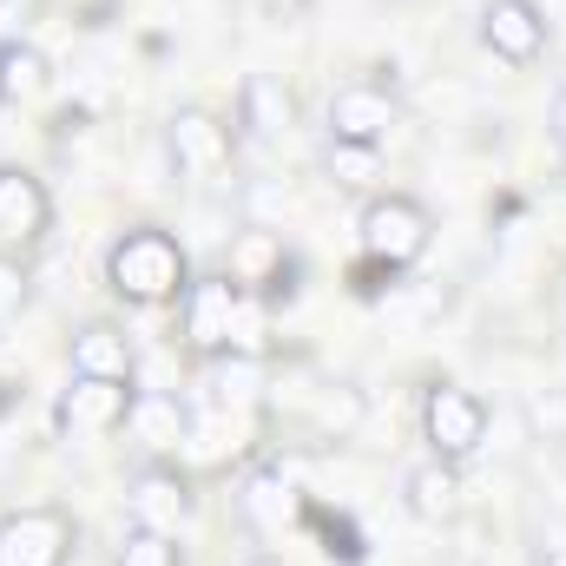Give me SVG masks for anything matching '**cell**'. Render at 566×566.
<instances>
[{
  "instance_id": "cell-4",
  "label": "cell",
  "mask_w": 566,
  "mask_h": 566,
  "mask_svg": "<svg viewBox=\"0 0 566 566\" xmlns=\"http://www.w3.org/2000/svg\"><path fill=\"white\" fill-rule=\"evenodd\" d=\"M422 441H428V454H441L454 468L474 461L481 441H488V402L474 389H461V382H434L422 396Z\"/></svg>"
},
{
  "instance_id": "cell-21",
  "label": "cell",
  "mask_w": 566,
  "mask_h": 566,
  "mask_svg": "<svg viewBox=\"0 0 566 566\" xmlns=\"http://www.w3.org/2000/svg\"><path fill=\"white\" fill-rule=\"evenodd\" d=\"M323 165H329V178H336L343 191H369V178H376L382 151H376V145H336V139H329Z\"/></svg>"
},
{
  "instance_id": "cell-14",
  "label": "cell",
  "mask_w": 566,
  "mask_h": 566,
  "mask_svg": "<svg viewBox=\"0 0 566 566\" xmlns=\"http://www.w3.org/2000/svg\"><path fill=\"white\" fill-rule=\"evenodd\" d=\"M66 363H73V376L133 382V369H139V349H133V336H126L119 323L93 316V323H80V329H73V343H66Z\"/></svg>"
},
{
  "instance_id": "cell-15",
  "label": "cell",
  "mask_w": 566,
  "mask_h": 566,
  "mask_svg": "<svg viewBox=\"0 0 566 566\" xmlns=\"http://www.w3.org/2000/svg\"><path fill=\"white\" fill-rule=\"evenodd\" d=\"M402 507H409L422 527H448V521L461 514V468L441 461V454L416 461V468L402 474Z\"/></svg>"
},
{
  "instance_id": "cell-16",
  "label": "cell",
  "mask_w": 566,
  "mask_h": 566,
  "mask_svg": "<svg viewBox=\"0 0 566 566\" xmlns=\"http://www.w3.org/2000/svg\"><path fill=\"white\" fill-rule=\"evenodd\" d=\"M238 126L264 145L290 139V126H296V93L283 86L277 73H251L244 93H238Z\"/></svg>"
},
{
  "instance_id": "cell-18",
  "label": "cell",
  "mask_w": 566,
  "mask_h": 566,
  "mask_svg": "<svg viewBox=\"0 0 566 566\" xmlns=\"http://www.w3.org/2000/svg\"><path fill=\"white\" fill-rule=\"evenodd\" d=\"M126 428L139 434L151 454H171V448L185 441V428H191V409H185V396H171V389H139Z\"/></svg>"
},
{
  "instance_id": "cell-2",
  "label": "cell",
  "mask_w": 566,
  "mask_h": 566,
  "mask_svg": "<svg viewBox=\"0 0 566 566\" xmlns=\"http://www.w3.org/2000/svg\"><path fill=\"white\" fill-rule=\"evenodd\" d=\"M356 244H363V258L376 271L402 277V271L422 264L428 244H434V211L422 198H409V191H376L363 205V218H356Z\"/></svg>"
},
{
  "instance_id": "cell-12",
  "label": "cell",
  "mask_w": 566,
  "mask_h": 566,
  "mask_svg": "<svg viewBox=\"0 0 566 566\" xmlns=\"http://www.w3.org/2000/svg\"><path fill=\"white\" fill-rule=\"evenodd\" d=\"M238 514H244L251 534L283 541V534L303 527V494H296V481H290L283 468H251L244 488H238Z\"/></svg>"
},
{
  "instance_id": "cell-6",
  "label": "cell",
  "mask_w": 566,
  "mask_h": 566,
  "mask_svg": "<svg viewBox=\"0 0 566 566\" xmlns=\"http://www.w3.org/2000/svg\"><path fill=\"white\" fill-rule=\"evenodd\" d=\"M165 158L191 178H218L231 158H238V126L211 106H178L165 119Z\"/></svg>"
},
{
  "instance_id": "cell-7",
  "label": "cell",
  "mask_w": 566,
  "mask_h": 566,
  "mask_svg": "<svg viewBox=\"0 0 566 566\" xmlns=\"http://www.w3.org/2000/svg\"><path fill=\"white\" fill-rule=\"evenodd\" d=\"M329 139L336 145H389V133L402 126V99L382 86V80H349V86H336L329 93Z\"/></svg>"
},
{
  "instance_id": "cell-17",
  "label": "cell",
  "mask_w": 566,
  "mask_h": 566,
  "mask_svg": "<svg viewBox=\"0 0 566 566\" xmlns=\"http://www.w3.org/2000/svg\"><path fill=\"white\" fill-rule=\"evenodd\" d=\"M46 93H53V60H46L40 46H27V40H7V46H0V106L27 113V106H40Z\"/></svg>"
},
{
  "instance_id": "cell-11",
  "label": "cell",
  "mask_w": 566,
  "mask_h": 566,
  "mask_svg": "<svg viewBox=\"0 0 566 566\" xmlns=\"http://www.w3.org/2000/svg\"><path fill=\"white\" fill-rule=\"evenodd\" d=\"M224 277L238 283L244 296H277L283 277H290V244H283L271 224H244L224 244Z\"/></svg>"
},
{
  "instance_id": "cell-23",
  "label": "cell",
  "mask_w": 566,
  "mask_h": 566,
  "mask_svg": "<svg viewBox=\"0 0 566 566\" xmlns=\"http://www.w3.org/2000/svg\"><path fill=\"white\" fill-rule=\"evenodd\" d=\"M554 145H560V151H566V93H560V99H554Z\"/></svg>"
},
{
  "instance_id": "cell-8",
  "label": "cell",
  "mask_w": 566,
  "mask_h": 566,
  "mask_svg": "<svg viewBox=\"0 0 566 566\" xmlns=\"http://www.w3.org/2000/svg\"><path fill=\"white\" fill-rule=\"evenodd\" d=\"M191 507H198V494H191V474L178 468V461H145L139 474L126 481V521L133 527H158V534H178L185 521H191Z\"/></svg>"
},
{
  "instance_id": "cell-24",
  "label": "cell",
  "mask_w": 566,
  "mask_h": 566,
  "mask_svg": "<svg viewBox=\"0 0 566 566\" xmlns=\"http://www.w3.org/2000/svg\"><path fill=\"white\" fill-rule=\"evenodd\" d=\"M258 566H283V560H271V554H264V560H258Z\"/></svg>"
},
{
  "instance_id": "cell-20",
  "label": "cell",
  "mask_w": 566,
  "mask_h": 566,
  "mask_svg": "<svg viewBox=\"0 0 566 566\" xmlns=\"http://www.w3.org/2000/svg\"><path fill=\"white\" fill-rule=\"evenodd\" d=\"M363 422V396L349 389V382H323L316 389V434H349V428Z\"/></svg>"
},
{
  "instance_id": "cell-19",
  "label": "cell",
  "mask_w": 566,
  "mask_h": 566,
  "mask_svg": "<svg viewBox=\"0 0 566 566\" xmlns=\"http://www.w3.org/2000/svg\"><path fill=\"white\" fill-rule=\"evenodd\" d=\"M119 566H185V547H178V534L126 527V541H119Z\"/></svg>"
},
{
  "instance_id": "cell-9",
  "label": "cell",
  "mask_w": 566,
  "mask_h": 566,
  "mask_svg": "<svg viewBox=\"0 0 566 566\" xmlns=\"http://www.w3.org/2000/svg\"><path fill=\"white\" fill-rule=\"evenodd\" d=\"M547 13H541V0H488L481 7V46L494 53V60H507V66H534L541 53H547Z\"/></svg>"
},
{
  "instance_id": "cell-10",
  "label": "cell",
  "mask_w": 566,
  "mask_h": 566,
  "mask_svg": "<svg viewBox=\"0 0 566 566\" xmlns=\"http://www.w3.org/2000/svg\"><path fill=\"white\" fill-rule=\"evenodd\" d=\"M53 231V198L27 165H0V251H33Z\"/></svg>"
},
{
  "instance_id": "cell-1",
  "label": "cell",
  "mask_w": 566,
  "mask_h": 566,
  "mask_svg": "<svg viewBox=\"0 0 566 566\" xmlns=\"http://www.w3.org/2000/svg\"><path fill=\"white\" fill-rule=\"evenodd\" d=\"M106 290L133 310H165V303H185L191 290V258L185 244L165 231V224H133L113 238L106 251Z\"/></svg>"
},
{
  "instance_id": "cell-22",
  "label": "cell",
  "mask_w": 566,
  "mask_h": 566,
  "mask_svg": "<svg viewBox=\"0 0 566 566\" xmlns=\"http://www.w3.org/2000/svg\"><path fill=\"white\" fill-rule=\"evenodd\" d=\"M33 296V277H27V258L20 251H0V323H13Z\"/></svg>"
},
{
  "instance_id": "cell-3",
  "label": "cell",
  "mask_w": 566,
  "mask_h": 566,
  "mask_svg": "<svg viewBox=\"0 0 566 566\" xmlns=\"http://www.w3.org/2000/svg\"><path fill=\"white\" fill-rule=\"evenodd\" d=\"M251 303H258V296H244L224 271L191 277L185 303H178V336H185V349H191L198 363H211V356H224V349H251V336H244Z\"/></svg>"
},
{
  "instance_id": "cell-5",
  "label": "cell",
  "mask_w": 566,
  "mask_h": 566,
  "mask_svg": "<svg viewBox=\"0 0 566 566\" xmlns=\"http://www.w3.org/2000/svg\"><path fill=\"white\" fill-rule=\"evenodd\" d=\"M80 521L66 507H13L0 514V566H73Z\"/></svg>"
},
{
  "instance_id": "cell-13",
  "label": "cell",
  "mask_w": 566,
  "mask_h": 566,
  "mask_svg": "<svg viewBox=\"0 0 566 566\" xmlns=\"http://www.w3.org/2000/svg\"><path fill=\"white\" fill-rule=\"evenodd\" d=\"M133 382H106V376H73L66 389H60V422L80 428V434H113V428H126L133 416Z\"/></svg>"
}]
</instances>
